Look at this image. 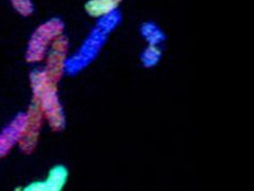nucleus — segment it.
Returning a JSON list of instances; mask_svg holds the SVG:
<instances>
[{"mask_svg": "<svg viewBox=\"0 0 254 191\" xmlns=\"http://www.w3.org/2000/svg\"><path fill=\"white\" fill-rule=\"evenodd\" d=\"M64 22L56 16L38 25L27 42L25 49L27 62L31 64L44 62L53 44L64 34Z\"/></svg>", "mask_w": 254, "mask_h": 191, "instance_id": "nucleus-3", "label": "nucleus"}, {"mask_svg": "<svg viewBox=\"0 0 254 191\" xmlns=\"http://www.w3.org/2000/svg\"><path fill=\"white\" fill-rule=\"evenodd\" d=\"M140 36L146 45L150 46H163L167 41V34L163 27L155 21L147 20L140 24Z\"/></svg>", "mask_w": 254, "mask_h": 191, "instance_id": "nucleus-6", "label": "nucleus"}, {"mask_svg": "<svg viewBox=\"0 0 254 191\" xmlns=\"http://www.w3.org/2000/svg\"><path fill=\"white\" fill-rule=\"evenodd\" d=\"M69 179V169L63 164L54 165L44 179L32 182L23 188V190L32 191H60L63 190Z\"/></svg>", "mask_w": 254, "mask_h": 191, "instance_id": "nucleus-5", "label": "nucleus"}, {"mask_svg": "<svg viewBox=\"0 0 254 191\" xmlns=\"http://www.w3.org/2000/svg\"><path fill=\"white\" fill-rule=\"evenodd\" d=\"M33 105L51 128L60 131L65 127V113L57 90V79L45 68H36L30 74Z\"/></svg>", "mask_w": 254, "mask_h": 191, "instance_id": "nucleus-2", "label": "nucleus"}, {"mask_svg": "<svg viewBox=\"0 0 254 191\" xmlns=\"http://www.w3.org/2000/svg\"><path fill=\"white\" fill-rule=\"evenodd\" d=\"M9 1L16 12L23 16H30L35 10L33 0H9Z\"/></svg>", "mask_w": 254, "mask_h": 191, "instance_id": "nucleus-9", "label": "nucleus"}, {"mask_svg": "<svg viewBox=\"0 0 254 191\" xmlns=\"http://www.w3.org/2000/svg\"><path fill=\"white\" fill-rule=\"evenodd\" d=\"M163 55V48L161 46L146 45L140 53V64L143 68L153 69L161 64Z\"/></svg>", "mask_w": 254, "mask_h": 191, "instance_id": "nucleus-8", "label": "nucleus"}, {"mask_svg": "<svg viewBox=\"0 0 254 191\" xmlns=\"http://www.w3.org/2000/svg\"><path fill=\"white\" fill-rule=\"evenodd\" d=\"M117 1H118V2H119V3H120V2H121V1H123V0H117Z\"/></svg>", "mask_w": 254, "mask_h": 191, "instance_id": "nucleus-10", "label": "nucleus"}, {"mask_svg": "<svg viewBox=\"0 0 254 191\" xmlns=\"http://www.w3.org/2000/svg\"><path fill=\"white\" fill-rule=\"evenodd\" d=\"M121 22L123 13L119 9L97 19L80 46L65 58L64 73L76 75L90 67L101 55L109 37L120 26Z\"/></svg>", "mask_w": 254, "mask_h": 191, "instance_id": "nucleus-1", "label": "nucleus"}, {"mask_svg": "<svg viewBox=\"0 0 254 191\" xmlns=\"http://www.w3.org/2000/svg\"><path fill=\"white\" fill-rule=\"evenodd\" d=\"M118 7L117 0H87L84 4V11L88 16L97 20L117 10Z\"/></svg>", "mask_w": 254, "mask_h": 191, "instance_id": "nucleus-7", "label": "nucleus"}, {"mask_svg": "<svg viewBox=\"0 0 254 191\" xmlns=\"http://www.w3.org/2000/svg\"><path fill=\"white\" fill-rule=\"evenodd\" d=\"M29 112L19 113L0 131V158L19 144L29 124Z\"/></svg>", "mask_w": 254, "mask_h": 191, "instance_id": "nucleus-4", "label": "nucleus"}]
</instances>
